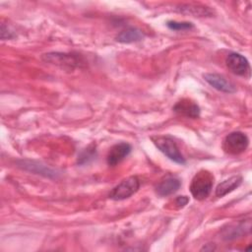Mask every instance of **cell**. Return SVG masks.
<instances>
[{"mask_svg":"<svg viewBox=\"0 0 252 252\" xmlns=\"http://www.w3.org/2000/svg\"><path fill=\"white\" fill-rule=\"evenodd\" d=\"M42 60L46 63L56 65L62 69L73 70L85 65V60L77 53H62V52H48L42 55Z\"/></svg>","mask_w":252,"mask_h":252,"instance_id":"cell-1","label":"cell"},{"mask_svg":"<svg viewBox=\"0 0 252 252\" xmlns=\"http://www.w3.org/2000/svg\"><path fill=\"white\" fill-rule=\"evenodd\" d=\"M140 187V181L136 176H130L122 180L116 185L109 194V198L115 201H120L129 198L138 191Z\"/></svg>","mask_w":252,"mask_h":252,"instance_id":"cell-5","label":"cell"},{"mask_svg":"<svg viewBox=\"0 0 252 252\" xmlns=\"http://www.w3.org/2000/svg\"><path fill=\"white\" fill-rule=\"evenodd\" d=\"M180 185L181 183L178 178L168 176L162 181H160V183L157 186V193L161 197L168 196L175 193L179 189Z\"/></svg>","mask_w":252,"mask_h":252,"instance_id":"cell-12","label":"cell"},{"mask_svg":"<svg viewBox=\"0 0 252 252\" xmlns=\"http://www.w3.org/2000/svg\"><path fill=\"white\" fill-rule=\"evenodd\" d=\"M225 63L233 74L244 78L250 77V65L243 55L236 52L229 53L225 59Z\"/></svg>","mask_w":252,"mask_h":252,"instance_id":"cell-6","label":"cell"},{"mask_svg":"<svg viewBox=\"0 0 252 252\" xmlns=\"http://www.w3.org/2000/svg\"><path fill=\"white\" fill-rule=\"evenodd\" d=\"M242 183V177L240 175L231 176L222 182H220L216 188V195L218 197H223L224 195L230 193L236 189Z\"/></svg>","mask_w":252,"mask_h":252,"instance_id":"cell-13","label":"cell"},{"mask_svg":"<svg viewBox=\"0 0 252 252\" xmlns=\"http://www.w3.org/2000/svg\"><path fill=\"white\" fill-rule=\"evenodd\" d=\"M152 140L156 145V147L172 161L179 164H184L186 162L185 158L179 152V149L176 143L171 138L159 136V137L152 138Z\"/></svg>","mask_w":252,"mask_h":252,"instance_id":"cell-3","label":"cell"},{"mask_svg":"<svg viewBox=\"0 0 252 252\" xmlns=\"http://www.w3.org/2000/svg\"><path fill=\"white\" fill-rule=\"evenodd\" d=\"M18 165L25 170L43 175L45 177L54 178L58 174V173H56L55 170L51 169L50 167H48L44 164H41L37 161H33V160H20V161H18Z\"/></svg>","mask_w":252,"mask_h":252,"instance_id":"cell-9","label":"cell"},{"mask_svg":"<svg viewBox=\"0 0 252 252\" xmlns=\"http://www.w3.org/2000/svg\"><path fill=\"white\" fill-rule=\"evenodd\" d=\"M250 230V221L245 224L244 221L230 224L227 228H223L221 231V237L225 240H232L237 237H240L242 234H245L246 231Z\"/></svg>","mask_w":252,"mask_h":252,"instance_id":"cell-11","label":"cell"},{"mask_svg":"<svg viewBox=\"0 0 252 252\" xmlns=\"http://www.w3.org/2000/svg\"><path fill=\"white\" fill-rule=\"evenodd\" d=\"M188 202H189V199H188V197H186V196H179V197H177L176 200H175V204H176L179 208L184 207L185 205H187Z\"/></svg>","mask_w":252,"mask_h":252,"instance_id":"cell-19","label":"cell"},{"mask_svg":"<svg viewBox=\"0 0 252 252\" xmlns=\"http://www.w3.org/2000/svg\"><path fill=\"white\" fill-rule=\"evenodd\" d=\"M204 79L210 86H212L214 89L220 92L231 94L236 91L234 85L227 81L222 75L216 73H208L204 75Z\"/></svg>","mask_w":252,"mask_h":252,"instance_id":"cell-7","label":"cell"},{"mask_svg":"<svg viewBox=\"0 0 252 252\" xmlns=\"http://www.w3.org/2000/svg\"><path fill=\"white\" fill-rule=\"evenodd\" d=\"M144 37L143 32L136 28H129L122 31L117 36L116 40L122 43H131L141 40Z\"/></svg>","mask_w":252,"mask_h":252,"instance_id":"cell-14","label":"cell"},{"mask_svg":"<svg viewBox=\"0 0 252 252\" xmlns=\"http://www.w3.org/2000/svg\"><path fill=\"white\" fill-rule=\"evenodd\" d=\"M96 156V150H95V146L94 145H90L89 147H87L86 149H84L81 154L78 156V163L83 165L86 163H89L90 161H92L94 158H95Z\"/></svg>","mask_w":252,"mask_h":252,"instance_id":"cell-16","label":"cell"},{"mask_svg":"<svg viewBox=\"0 0 252 252\" xmlns=\"http://www.w3.org/2000/svg\"><path fill=\"white\" fill-rule=\"evenodd\" d=\"M14 37V34H13V32H11L9 30V28L5 27V25L3 24L1 26V38L2 39H10Z\"/></svg>","mask_w":252,"mask_h":252,"instance_id":"cell-18","label":"cell"},{"mask_svg":"<svg viewBox=\"0 0 252 252\" xmlns=\"http://www.w3.org/2000/svg\"><path fill=\"white\" fill-rule=\"evenodd\" d=\"M179 12L184 14H189L192 16H198V17H205V16H211L212 11L204 6H195V5H181L180 8H177Z\"/></svg>","mask_w":252,"mask_h":252,"instance_id":"cell-15","label":"cell"},{"mask_svg":"<svg viewBox=\"0 0 252 252\" xmlns=\"http://www.w3.org/2000/svg\"><path fill=\"white\" fill-rule=\"evenodd\" d=\"M249 144L248 137L239 131L228 134L222 143V149L229 155H239L243 153Z\"/></svg>","mask_w":252,"mask_h":252,"instance_id":"cell-4","label":"cell"},{"mask_svg":"<svg viewBox=\"0 0 252 252\" xmlns=\"http://www.w3.org/2000/svg\"><path fill=\"white\" fill-rule=\"evenodd\" d=\"M214 176L207 170L199 171L192 179L190 184V192L197 200L206 199L213 188Z\"/></svg>","mask_w":252,"mask_h":252,"instance_id":"cell-2","label":"cell"},{"mask_svg":"<svg viewBox=\"0 0 252 252\" xmlns=\"http://www.w3.org/2000/svg\"><path fill=\"white\" fill-rule=\"evenodd\" d=\"M166 25L170 30H173V31H185V30H190L193 28L192 23H189V22L168 21Z\"/></svg>","mask_w":252,"mask_h":252,"instance_id":"cell-17","label":"cell"},{"mask_svg":"<svg viewBox=\"0 0 252 252\" xmlns=\"http://www.w3.org/2000/svg\"><path fill=\"white\" fill-rule=\"evenodd\" d=\"M173 110L181 115H184L190 118H197L200 115V107L198 106V104L187 98H183L179 100L173 106Z\"/></svg>","mask_w":252,"mask_h":252,"instance_id":"cell-10","label":"cell"},{"mask_svg":"<svg viewBox=\"0 0 252 252\" xmlns=\"http://www.w3.org/2000/svg\"><path fill=\"white\" fill-rule=\"evenodd\" d=\"M131 146L128 143H119L111 147L107 154L106 161L109 166H115L120 163L131 152Z\"/></svg>","mask_w":252,"mask_h":252,"instance_id":"cell-8","label":"cell"}]
</instances>
